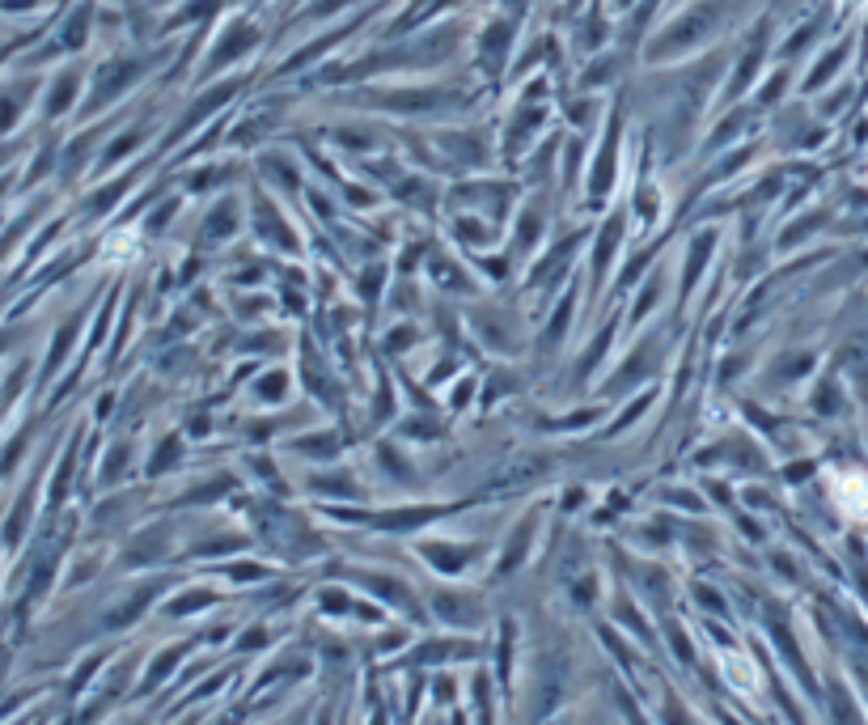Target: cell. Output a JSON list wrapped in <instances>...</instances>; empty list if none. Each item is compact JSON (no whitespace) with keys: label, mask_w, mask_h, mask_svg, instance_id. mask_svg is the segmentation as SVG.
Wrapping results in <instances>:
<instances>
[{"label":"cell","mask_w":868,"mask_h":725,"mask_svg":"<svg viewBox=\"0 0 868 725\" xmlns=\"http://www.w3.org/2000/svg\"><path fill=\"white\" fill-rule=\"evenodd\" d=\"M847 4H856V0H847Z\"/></svg>","instance_id":"7a4b0ae2"},{"label":"cell","mask_w":868,"mask_h":725,"mask_svg":"<svg viewBox=\"0 0 868 725\" xmlns=\"http://www.w3.org/2000/svg\"><path fill=\"white\" fill-rule=\"evenodd\" d=\"M831 496H835L843 518L868 522V471H838V475H831Z\"/></svg>","instance_id":"6da1fadb"}]
</instances>
